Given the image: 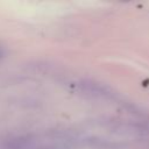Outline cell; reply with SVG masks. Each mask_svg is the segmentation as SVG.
Masks as SVG:
<instances>
[{"label":"cell","instance_id":"6da1fadb","mask_svg":"<svg viewBox=\"0 0 149 149\" xmlns=\"http://www.w3.org/2000/svg\"><path fill=\"white\" fill-rule=\"evenodd\" d=\"M76 137L72 133L45 130L13 135L3 141L1 149H74Z\"/></svg>","mask_w":149,"mask_h":149},{"label":"cell","instance_id":"7a4b0ae2","mask_svg":"<svg viewBox=\"0 0 149 149\" xmlns=\"http://www.w3.org/2000/svg\"><path fill=\"white\" fill-rule=\"evenodd\" d=\"M2 57H3V50H2V48L0 47V61H1Z\"/></svg>","mask_w":149,"mask_h":149}]
</instances>
